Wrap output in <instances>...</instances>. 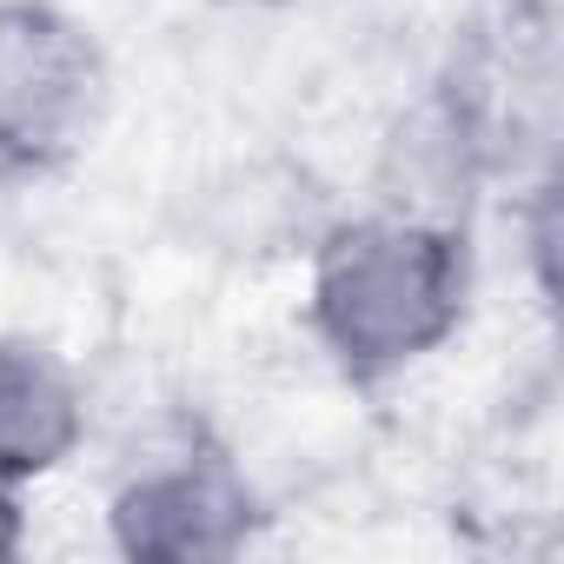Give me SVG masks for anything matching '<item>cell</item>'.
Masks as SVG:
<instances>
[{
  "label": "cell",
  "mask_w": 564,
  "mask_h": 564,
  "mask_svg": "<svg viewBox=\"0 0 564 564\" xmlns=\"http://www.w3.org/2000/svg\"><path fill=\"white\" fill-rule=\"evenodd\" d=\"M333 199L313 180L306 160L286 153H246L226 160L199 193H193V239L199 252L219 259H286L306 252L333 226Z\"/></svg>",
  "instance_id": "obj_5"
},
{
  "label": "cell",
  "mask_w": 564,
  "mask_h": 564,
  "mask_svg": "<svg viewBox=\"0 0 564 564\" xmlns=\"http://www.w3.org/2000/svg\"><path fill=\"white\" fill-rule=\"evenodd\" d=\"M259 524L252 478L199 425L147 438L107 491V538L133 564H219L239 557Z\"/></svg>",
  "instance_id": "obj_3"
},
{
  "label": "cell",
  "mask_w": 564,
  "mask_h": 564,
  "mask_svg": "<svg viewBox=\"0 0 564 564\" xmlns=\"http://www.w3.org/2000/svg\"><path fill=\"white\" fill-rule=\"evenodd\" d=\"M28 551V511H21V491L0 485V564Z\"/></svg>",
  "instance_id": "obj_7"
},
{
  "label": "cell",
  "mask_w": 564,
  "mask_h": 564,
  "mask_svg": "<svg viewBox=\"0 0 564 564\" xmlns=\"http://www.w3.org/2000/svg\"><path fill=\"white\" fill-rule=\"evenodd\" d=\"M113 61L61 0H0V180H54L94 153Z\"/></svg>",
  "instance_id": "obj_2"
},
{
  "label": "cell",
  "mask_w": 564,
  "mask_h": 564,
  "mask_svg": "<svg viewBox=\"0 0 564 564\" xmlns=\"http://www.w3.org/2000/svg\"><path fill=\"white\" fill-rule=\"evenodd\" d=\"M471 226L366 206L306 246V333L352 386L445 352L471 319Z\"/></svg>",
  "instance_id": "obj_1"
},
{
  "label": "cell",
  "mask_w": 564,
  "mask_h": 564,
  "mask_svg": "<svg viewBox=\"0 0 564 564\" xmlns=\"http://www.w3.org/2000/svg\"><path fill=\"white\" fill-rule=\"evenodd\" d=\"M87 445V386L34 333H0V485H41Z\"/></svg>",
  "instance_id": "obj_6"
},
{
  "label": "cell",
  "mask_w": 564,
  "mask_h": 564,
  "mask_svg": "<svg viewBox=\"0 0 564 564\" xmlns=\"http://www.w3.org/2000/svg\"><path fill=\"white\" fill-rule=\"evenodd\" d=\"M491 166H498V127H491L478 87L445 80L386 127L379 166H372V206L471 226V206H478V186L491 180Z\"/></svg>",
  "instance_id": "obj_4"
},
{
  "label": "cell",
  "mask_w": 564,
  "mask_h": 564,
  "mask_svg": "<svg viewBox=\"0 0 564 564\" xmlns=\"http://www.w3.org/2000/svg\"><path fill=\"white\" fill-rule=\"evenodd\" d=\"M252 8H313V0H252Z\"/></svg>",
  "instance_id": "obj_8"
}]
</instances>
